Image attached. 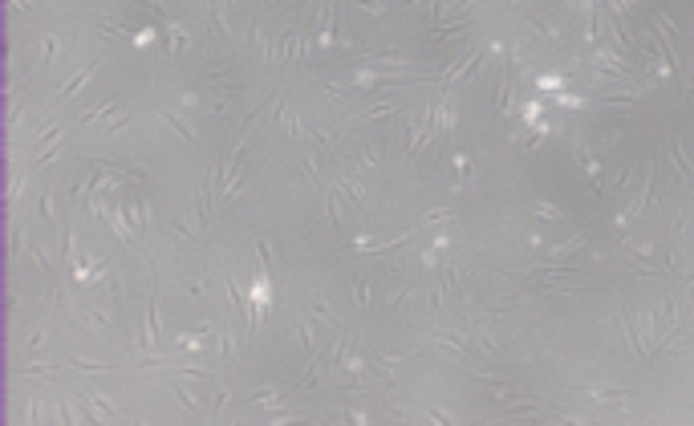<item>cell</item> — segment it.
Wrapping results in <instances>:
<instances>
[{"instance_id": "6da1fadb", "label": "cell", "mask_w": 694, "mask_h": 426, "mask_svg": "<svg viewBox=\"0 0 694 426\" xmlns=\"http://www.w3.org/2000/svg\"><path fill=\"white\" fill-rule=\"evenodd\" d=\"M573 394H580V398H593V402H605V406H625L630 398H634V390L630 386H573Z\"/></svg>"}, {"instance_id": "7a4b0ae2", "label": "cell", "mask_w": 694, "mask_h": 426, "mask_svg": "<svg viewBox=\"0 0 694 426\" xmlns=\"http://www.w3.org/2000/svg\"><path fill=\"white\" fill-rule=\"evenodd\" d=\"M516 13H520V17L528 20L532 29H536V37H540V41H548L552 49H560V45H564V37H560V29H557V25H552L548 17H540V13H532V8H520V4H516Z\"/></svg>"}, {"instance_id": "3957f363", "label": "cell", "mask_w": 694, "mask_h": 426, "mask_svg": "<svg viewBox=\"0 0 694 426\" xmlns=\"http://www.w3.org/2000/svg\"><path fill=\"white\" fill-rule=\"evenodd\" d=\"M573 158H577L580 171H585L589 179H593V183H597V191H605V187H601V167H597V158L589 155V146H585L580 138H573Z\"/></svg>"}, {"instance_id": "277c9868", "label": "cell", "mask_w": 694, "mask_h": 426, "mask_svg": "<svg viewBox=\"0 0 694 426\" xmlns=\"http://www.w3.org/2000/svg\"><path fill=\"white\" fill-rule=\"evenodd\" d=\"M94 69H97L94 61H90V65H81V69H77L74 78H69V81H65V85H61V90H57V102H65V97H74L77 90H81V85H86V81L94 78Z\"/></svg>"}, {"instance_id": "5b68a950", "label": "cell", "mask_w": 694, "mask_h": 426, "mask_svg": "<svg viewBox=\"0 0 694 426\" xmlns=\"http://www.w3.org/2000/svg\"><path fill=\"white\" fill-rule=\"evenodd\" d=\"M394 114H398L394 102H374V106H358L353 122H374V118H394Z\"/></svg>"}, {"instance_id": "8992f818", "label": "cell", "mask_w": 694, "mask_h": 426, "mask_svg": "<svg viewBox=\"0 0 694 426\" xmlns=\"http://www.w3.org/2000/svg\"><path fill=\"white\" fill-rule=\"evenodd\" d=\"M358 163H362L366 171H382V151H378L374 142H366V138H358Z\"/></svg>"}, {"instance_id": "52a82bcc", "label": "cell", "mask_w": 694, "mask_h": 426, "mask_svg": "<svg viewBox=\"0 0 694 426\" xmlns=\"http://www.w3.org/2000/svg\"><path fill=\"white\" fill-rule=\"evenodd\" d=\"M154 110H158V118H163V122H167V126H171L175 135L183 138V142H195L191 126H187V122H183V118H179V114H175V110H163V106H154Z\"/></svg>"}, {"instance_id": "ba28073f", "label": "cell", "mask_w": 694, "mask_h": 426, "mask_svg": "<svg viewBox=\"0 0 694 426\" xmlns=\"http://www.w3.org/2000/svg\"><path fill=\"white\" fill-rule=\"evenodd\" d=\"M475 341H479V353H487L491 362H500L503 357V345L496 341V333L491 329H475Z\"/></svg>"}, {"instance_id": "9c48e42d", "label": "cell", "mask_w": 694, "mask_h": 426, "mask_svg": "<svg viewBox=\"0 0 694 426\" xmlns=\"http://www.w3.org/2000/svg\"><path fill=\"white\" fill-rule=\"evenodd\" d=\"M654 25L662 29V33H666V37H670V45H678V41H682V29H678V20L670 17V13H662V8H654Z\"/></svg>"}, {"instance_id": "30bf717a", "label": "cell", "mask_w": 694, "mask_h": 426, "mask_svg": "<svg viewBox=\"0 0 694 426\" xmlns=\"http://www.w3.org/2000/svg\"><path fill=\"white\" fill-rule=\"evenodd\" d=\"M37 212H41V224H45L49 232H61L57 215H53V199H49V195H41V199H37Z\"/></svg>"}, {"instance_id": "8fae6325", "label": "cell", "mask_w": 694, "mask_h": 426, "mask_svg": "<svg viewBox=\"0 0 694 426\" xmlns=\"http://www.w3.org/2000/svg\"><path fill=\"white\" fill-rule=\"evenodd\" d=\"M670 158H674V167L682 171V179H694L690 158H686V151H682V142H678V138H670Z\"/></svg>"}, {"instance_id": "7c38bea8", "label": "cell", "mask_w": 694, "mask_h": 426, "mask_svg": "<svg viewBox=\"0 0 694 426\" xmlns=\"http://www.w3.org/2000/svg\"><path fill=\"white\" fill-rule=\"evenodd\" d=\"M57 53H61V45H57V37L49 33V37H45V49H41V69H49V65L57 61Z\"/></svg>"}, {"instance_id": "4fadbf2b", "label": "cell", "mask_w": 694, "mask_h": 426, "mask_svg": "<svg viewBox=\"0 0 694 426\" xmlns=\"http://www.w3.org/2000/svg\"><path fill=\"white\" fill-rule=\"evenodd\" d=\"M366 301H369V280L366 276H358V280H353V305L366 309Z\"/></svg>"}, {"instance_id": "5bb4252c", "label": "cell", "mask_w": 694, "mask_h": 426, "mask_svg": "<svg viewBox=\"0 0 694 426\" xmlns=\"http://www.w3.org/2000/svg\"><path fill=\"white\" fill-rule=\"evenodd\" d=\"M353 8H362V13H369V17H390V8H386L382 0H358Z\"/></svg>"}, {"instance_id": "9a60e30c", "label": "cell", "mask_w": 694, "mask_h": 426, "mask_svg": "<svg viewBox=\"0 0 694 426\" xmlns=\"http://www.w3.org/2000/svg\"><path fill=\"white\" fill-rule=\"evenodd\" d=\"M256 256H260V268H264V272L276 268V264H272V244H268V240H256Z\"/></svg>"}, {"instance_id": "2e32d148", "label": "cell", "mask_w": 694, "mask_h": 426, "mask_svg": "<svg viewBox=\"0 0 694 426\" xmlns=\"http://www.w3.org/2000/svg\"><path fill=\"white\" fill-rule=\"evenodd\" d=\"M69 366L81 369V373H94V369H114L110 362H86V357H69Z\"/></svg>"}, {"instance_id": "e0dca14e", "label": "cell", "mask_w": 694, "mask_h": 426, "mask_svg": "<svg viewBox=\"0 0 694 426\" xmlns=\"http://www.w3.org/2000/svg\"><path fill=\"white\" fill-rule=\"evenodd\" d=\"M86 321H90L94 329H114V321H110V312H106V309H94L90 317H86Z\"/></svg>"}, {"instance_id": "ac0fdd59", "label": "cell", "mask_w": 694, "mask_h": 426, "mask_svg": "<svg viewBox=\"0 0 694 426\" xmlns=\"http://www.w3.org/2000/svg\"><path fill=\"white\" fill-rule=\"evenodd\" d=\"M126 126H130V114L114 118V122H110V126H102V130H97V135H102V138H114L118 130H126Z\"/></svg>"}, {"instance_id": "d6986e66", "label": "cell", "mask_w": 694, "mask_h": 426, "mask_svg": "<svg viewBox=\"0 0 694 426\" xmlns=\"http://www.w3.org/2000/svg\"><path fill=\"white\" fill-rule=\"evenodd\" d=\"M171 232L179 235V240H195V235H199V232H191V224H187V219H171Z\"/></svg>"}, {"instance_id": "ffe728a7", "label": "cell", "mask_w": 694, "mask_h": 426, "mask_svg": "<svg viewBox=\"0 0 694 426\" xmlns=\"http://www.w3.org/2000/svg\"><path fill=\"white\" fill-rule=\"evenodd\" d=\"M423 418H435V422H443V426H451V422H455V418H451L447 410H439V406H426V410H423Z\"/></svg>"}, {"instance_id": "44dd1931", "label": "cell", "mask_w": 694, "mask_h": 426, "mask_svg": "<svg viewBox=\"0 0 694 426\" xmlns=\"http://www.w3.org/2000/svg\"><path fill=\"white\" fill-rule=\"evenodd\" d=\"M228 394H231L228 386H215V394H212V414H219V410H224V402H228Z\"/></svg>"}, {"instance_id": "7402d4cb", "label": "cell", "mask_w": 694, "mask_h": 426, "mask_svg": "<svg viewBox=\"0 0 694 426\" xmlns=\"http://www.w3.org/2000/svg\"><path fill=\"white\" fill-rule=\"evenodd\" d=\"M532 207H536L540 215H548V219H560V215H564V212L557 207V203H532Z\"/></svg>"}, {"instance_id": "603a6c76", "label": "cell", "mask_w": 694, "mask_h": 426, "mask_svg": "<svg viewBox=\"0 0 694 426\" xmlns=\"http://www.w3.org/2000/svg\"><path fill=\"white\" fill-rule=\"evenodd\" d=\"M142 4H147L151 13H167V0H142Z\"/></svg>"}, {"instance_id": "cb8c5ba5", "label": "cell", "mask_w": 694, "mask_h": 426, "mask_svg": "<svg viewBox=\"0 0 694 426\" xmlns=\"http://www.w3.org/2000/svg\"><path fill=\"white\" fill-rule=\"evenodd\" d=\"M13 8H20V13H33V0H8Z\"/></svg>"}, {"instance_id": "d4e9b609", "label": "cell", "mask_w": 694, "mask_h": 426, "mask_svg": "<svg viewBox=\"0 0 694 426\" xmlns=\"http://www.w3.org/2000/svg\"><path fill=\"white\" fill-rule=\"evenodd\" d=\"M224 8H228V29H231V20H236V0H224Z\"/></svg>"}, {"instance_id": "484cf974", "label": "cell", "mask_w": 694, "mask_h": 426, "mask_svg": "<svg viewBox=\"0 0 694 426\" xmlns=\"http://www.w3.org/2000/svg\"><path fill=\"white\" fill-rule=\"evenodd\" d=\"M686 97L694 102V69H690V85H686Z\"/></svg>"}]
</instances>
